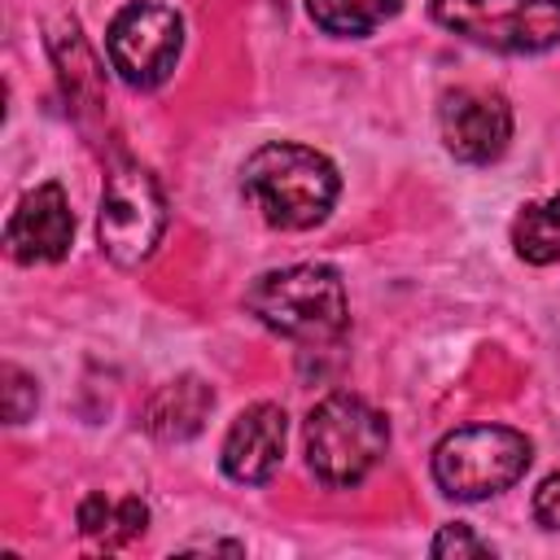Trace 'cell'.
<instances>
[{
	"instance_id": "obj_1",
	"label": "cell",
	"mask_w": 560,
	"mask_h": 560,
	"mask_svg": "<svg viewBox=\"0 0 560 560\" xmlns=\"http://www.w3.org/2000/svg\"><path fill=\"white\" fill-rule=\"evenodd\" d=\"M241 192L254 201V210L284 232H302L328 219V210L341 197L337 166L298 140H267L258 144L241 166Z\"/></svg>"
},
{
	"instance_id": "obj_2",
	"label": "cell",
	"mask_w": 560,
	"mask_h": 560,
	"mask_svg": "<svg viewBox=\"0 0 560 560\" xmlns=\"http://www.w3.org/2000/svg\"><path fill=\"white\" fill-rule=\"evenodd\" d=\"M249 315L302 346H328L350 328V302L341 271L328 262H293L262 271L245 293Z\"/></svg>"
},
{
	"instance_id": "obj_3",
	"label": "cell",
	"mask_w": 560,
	"mask_h": 560,
	"mask_svg": "<svg viewBox=\"0 0 560 560\" xmlns=\"http://www.w3.org/2000/svg\"><path fill=\"white\" fill-rule=\"evenodd\" d=\"M302 442L315 481L328 490H350L381 464L389 446V420L359 394H328L311 407Z\"/></svg>"
},
{
	"instance_id": "obj_4",
	"label": "cell",
	"mask_w": 560,
	"mask_h": 560,
	"mask_svg": "<svg viewBox=\"0 0 560 560\" xmlns=\"http://www.w3.org/2000/svg\"><path fill=\"white\" fill-rule=\"evenodd\" d=\"M534 464V442L508 424H464L433 446V481L446 499L481 503L512 490Z\"/></svg>"
},
{
	"instance_id": "obj_5",
	"label": "cell",
	"mask_w": 560,
	"mask_h": 560,
	"mask_svg": "<svg viewBox=\"0 0 560 560\" xmlns=\"http://www.w3.org/2000/svg\"><path fill=\"white\" fill-rule=\"evenodd\" d=\"M166 232V197L149 166L118 158L105 175L101 214H96V241L109 262L136 267L144 262Z\"/></svg>"
},
{
	"instance_id": "obj_6",
	"label": "cell",
	"mask_w": 560,
	"mask_h": 560,
	"mask_svg": "<svg viewBox=\"0 0 560 560\" xmlns=\"http://www.w3.org/2000/svg\"><path fill=\"white\" fill-rule=\"evenodd\" d=\"M451 35L494 52H547L560 44V0H429Z\"/></svg>"
},
{
	"instance_id": "obj_7",
	"label": "cell",
	"mask_w": 560,
	"mask_h": 560,
	"mask_svg": "<svg viewBox=\"0 0 560 560\" xmlns=\"http://www.w3.org/2000/svg\"><path fill=\"white\" fill-rule=\"evenodd\" d=\"M184 48V18L162 0H131L105 31L109 66L127 88H158L171 79Z\"/></svg>"
},
{
	"instance_id": "obj_8",
	"label": "cell",
	"mask_w": 560,
	"mask_h": 560,
	"mask_svg": "<svg viewBox=\"0 0 560 560\" xmlns=\"http://www.w3.org/2000/svg\"><path fill=\"white\" fill-rule=\"evenodd\" d=\"M438 131L451 158L486 166L512 140V109L490 88H451L438 105Z\"/></svg>"
},
{
	"instance_id": "obj_9",
	"label": "cell",
	"mask_w": 560,
	"mask_h": 560,
	"mask_svg": "<svg viewBox=\"0 0 560 560\" xmlns=\"http://www.w3.org/2000/svg\"><path fill=\"white\" fill-rule=\"evenodd\" d=\"M70 245H74V214L66 188L48 179L13 206L4 223V254L22 267H35V262H61Z\"/></svg>"
},
{
	"instance_id": "obj_10",
	"label": "cell",
	"mask_w": 560,
	"mask_h": 560,
	"mask_svg": "<svg viewBox=\"0 0 560 560\" xmlns=\"http://www.w3.org/2000/svg\"><path fill=\"white\" fill-rule=\"evenodd\" d=\"M284 438H289V416L280 402H254L245 407L228 438H223V472L241 486H262L276 477L280 459H284Z\"/></svg>"
},
{
	"instance_id": "obj_11",
	"label": "cell",
	"mask_w": 560,
	"mask_h": 560,
	"mask_svg": "<svg viewBox=\"0 0 560 560\" xmlns=\"http://www.w3.org/2000/svg\"><path fill=\"white\" fill-rule=\"evenodd\" d=\"M210 407H214V389L201 376H175L149 398L144 429L158 442H188V438H197L206 429Z\"/></svg>"
},
{
	"instance_id": "obj_12",
	"label": "cell",
	"mask_w": 560,
	"mask_h": 560,
	"mask_svg": "<svg viewBox=\"0 0 560 560\" xmlns=\"http://www.w3.org/2000/svg\"><path fill=\"white\" fill-rule=\"evenodd\" d=\"M311 22L337 39H363L402 13V0H306Z\"/></svg>"
},
{
	"instance_id": "obj_13",
	"label": "cell",
	"mask_w": 560,
	"mask_h": 560,
	"mask_svg": "<svg viewBox=\"0 0 560 560\" xmlns=\"http://www.w3.org/2000/svg\"><path fill=\"white\" fill-rule=\"evenodd\" d=\"M144 525H149V508H144L136 494H127V499H118V503L105 499V494H88V499L79 503V529H83L92 542L118 547V542L144 534Z\"/></svg>"
},
{
	"instance_id": "obj_14",
	"label": "cell",
	"mask_w": 560,
	"mask_h": 560,
	"mask_svg": "<svg viewBox=\"0 0 560 560\" xmlns=\"http://www.w3.org/2000/svg\"><path fill=\"white\" fill-rule=\"evenodd\" d=\"M512 245L534 267L560 262V192L547 197V201L521 206V214L512 223Z\"/></svg>"
},
{
	"instance_id": "obj_15",
	"label": "cell",
	"mask_w": 560,
	"mask_h": 560,
	"mask_svg": "<svg viewBox=\"0 0 560 560\" xmlns=\"http://www.w3.org/2000/svg\"><path fill=\"white\" fill-rule=\"evenodd\" d=\"M52 57H57L66 96H70V101H88V109L101 105V66H96V57H92V48L83 44V35H79L74 22H66V26L52 35Z\"/></svg>"
},
{
	"instance_id": "obj_16",
	"label": "cell",
	"mask_w": 560,
	"mask_h": 560,
	"mask_svg": "<svg viewBox=\"0 0 560 560\" xmlns=\"http://www.w3.org/2000/svg\"><path fill=\"white\" fill-rule=\"evenodd\" d=\"M0 407H4V420H9V424L31 420L35 407H39V385H35V376H26L18 363H4V368H0Z\"/></svg>"
},
{
	"instance_id": "obj_17",
	"label": "cell",
	"mask_w": 560,
	"mask_h": 560,
	"mask_svg": "<svg viewBox=\"0 0 560 560\" xmlns=\"http://www.w3.org/2000/svg\"><path fill=\"white\" fill-rule=\"evenodd\" d=\"M429 551H433L438 560H472V556H494V547H490L486 538H477V534H472V525H459V521L442 525V529L433 534Z\"/></svg>"
},
{
	"instance_id": "obj_18",
	"label": "cell",
	"mask_w": 560,
	"mask_h": 560,
	"mask_svg": "<svg viewBox=\"0 0 560 560\" xmlns=\"http://www.w3.org/2000/svg\"><path fill=\"white\" fill-rule=\"evenodd\" d=\"M534 521L542 529H556L560 534V472H551L538 490H534Z\"/></svg>"
},
{
	"instance_id": "obj_19",
	"label": "cell",
	"mask_w": 560,
	"mask_h": 560,
	"mask_svg": "<svg viewBox=\"0 0 560 560\" xmlns=\"http://www.w3.org/2000/svg\"><path fill=\"white\" fill-rule=\"evenodd\" d=\"M184 551H228V556H241L245 547H241V542H219V538H210V542H188Z\"/></svg>"
}]
</instances>
